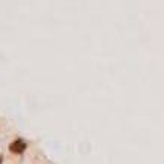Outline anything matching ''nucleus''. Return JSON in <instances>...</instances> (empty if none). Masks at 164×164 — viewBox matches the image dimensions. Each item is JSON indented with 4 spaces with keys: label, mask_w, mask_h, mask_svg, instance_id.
<instances>
[{
    "label": "nucleus",
    "mask_w": 164,
    "mask_h": 164,
    "mask_svg": "<svg viewBox=\"0 0 164 164\" xmlns=\"http://www.w3.org/2000/svg\"><path fill=\"white\" fill-rule=\"evenodd\" d=\"M9 149H11L12 152H15V154H21V152L26 149V143H24L21 139H18V140H15L14 143H11Z\"/></svg>",
    "instance_id": "1"
},
{
    "label": "nucleus",
    "mask_w": 164,
    "mask_h": 164,
    "mask_svg": "<svg viewBox=\"0 0 164 164\" xmlns=\"http://www.w3.org/2000/svg\"><path fill=\"white\" fill-rule=\"evenodd\" d=\"M0 163H2V157H0Z\"/></svg>",
    "instance_id": "2"
}]
</instances>
